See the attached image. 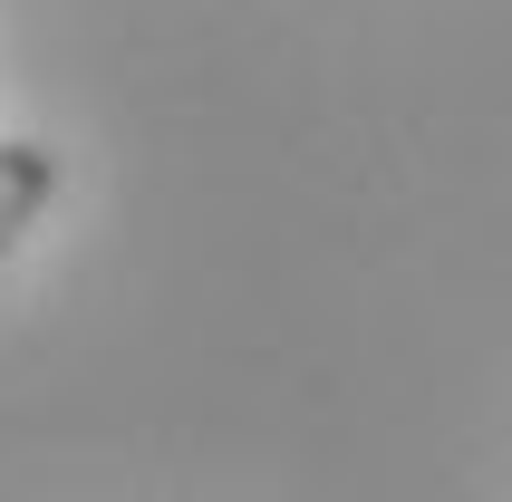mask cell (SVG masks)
<instances>
[{"label":"cell","instance_id":"6da1fadb","mask_svg":"<svg viewBox=\"0 0 512 502\" xmlns=\"http://www.w3.org/2000/svg\"><path fill=\"white\" fill-rule=\"evenodd\" d=\"M58 194V155L39 136H0V251L29 232V213Z\"/></svg>","mask_w":512,"mask_h":502}]
</instances>
